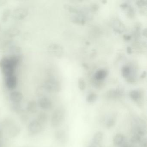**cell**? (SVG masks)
<instances>
[{
	"label": "cell",
	"mask_w": 147,
	"mask_h": 147,
	"mask_svg": "<svg viewBox=\"0 0 147 147\" xmlns=\"http://www.w3.org/2000/svg\"><path fill=\"white\" fill-rule=\"evenodd\" d=\"M20 60L19 56L13 55L9 57H5L0 60V67L5 77L14 74L15 68L19 63Z\"/></svg>",
	"instance_id": "6da1fadb"
},
{
	"label": "cell",
	"mask_w": 147,
	"mask_h": 147,
	"mask_svg": "<svg viewBox=\"0 0 147 147\" xmlns=\"http://www.w3.org/2000/svg\"><path fill=\"white\" fill-rule=\"evenodd\" d=\"M65 117V111L62 108H57L53 111L51 118V125L53 128L60 126Z\"/></svg>",
	"instance_id": "7a4b0ae2"
},
{
	"label": "cell",
	"mask_w": 147,
	"mask_h": 147,
	"mask_svg": "<svg viewBox=\"0 0 147 147\" xmlns=\"http://www.w3.org/2000/svg\"><path fill=\"white\" fill-rule=\"evenodd\" d=\"M43 125L36 119H33L29 123L27 127L28 132L31 135H36L42 132Z\"/></svg>",
	"instance_id": "3957f363"
},
{
	"label": "cell",
	"mask_w": 147,
	"mask_h": 147,
	"mask_svg": "<svg viewBox=\"0 0 147 147\" xmlns=\"http://www.w3.org/2000/svg\"><path fill=\"white\" fill-rule=\"evenodd\" d=\"M37 102L38 107L44 111L51 110L53 107L52 101L46 96L39 98Z\"/></svg>",
	"instance_id": "277c9868"
},
{
	"label": "cell",
	"mask_w": 147,
	"mask_h": 147,
	"mask_svg": "<svg viewBox=\"0 0 147 147\" xmlns=\"http://www.w3.org/2000/svg\"><path fill=\"white\" fill-rule=\"evenodd\" d=\"M43 87L45 90L49 92H58L61 90V87L59 83L53 80L45 82Z\"/></svg>",
	"instance_id": "5b68a950"
},
{
	"label": "cell",
	"mask_w": 147,
	"mask_h": 147,
	"mask_svg": "<svg viewBox=\"0 0 147 147\" xmlns=\"http://www.w3.org/2000/svg\"><path fill=\"white\" fill-rule=\"evenodd\" d=\"M24 98V95L21 92L18 91H12L9 94V99L12 104L21 103Z\"/></svg>",
	"instance_id": "8992f818"
},
{
	"label": "cell",
	"mask_w": 147,
	"mask_h": 147,
	"mask_svg": "<svg viewBox=\"0 0 147 147\" xmlns=\"http://www.w3.org/2000/svg\"><path fill=\"white\" fill-rule=\"evenodd\" d=\"M18 79L15 75L6 77L5 85L7 88L10 90H13L17 87Z\"/></svg>",
	"instance_id": "52a82bcc"
},
{
	"label": "cell",
	"mask_w": 147,
	"mask_h": 147,
	"mask_svg": "<svg viewBox=\"0 0 147 147\" xmlns=\"http://www.w3.org/2000/svg\"><path fill=\"white\" fill-rule=\"evenodd\" d=\"M7 135L11 138H14L18 136L21 132V128L17 124H13L7 129Z\"/></svg>",
	"instance_id": "ba28073f"
},
{
	"label": "cell",
	"mask_w": 147,
	"mask_h": 147,
	"mask_svg": "<svg viewBox=\"0 0 147 147\" xmlns=\"http://www.w3.org/2000/svg\"><path fill=\"white\" fill-rule=\"evenodd\" d=\"M38 105L37 102L35 100H31L27 103L26 107V111L31 114L36 113L38 110Z\"/></svg>",
	"instance_id": "9c48e42d"
},
{
	"label": "cell",
	"mask_w": 147,
	"mask_h": 147,
	"mask_svg": "<svg viewBox=\"0 0 147 147\" xmlns=\"http://www.w3.org/2000/svg\"><path fill=\"white\" fill-rule=\"evenodd\" d=\"M36 119L43 125L48 122L49 120V115L47 113L44 111H41L38 113Z\"/></svg>",
	"instance_id": "30bf717a"
},
{
	"label": "cell",
	"mask_w": 147,
	"mask_h": 147,
	"mask_svg": "<svg viewBox=\"0 0 147 147\" xmlns=\"http://www.w3.org/2000/svg\"><path fill=\"white\" fill-rule=\"evenodd\" d=\"M123 95V92L120 90L116 89L108 91L106 94V96L108 98H120Z\"/></svg>",
	"instance_id": "8fae6325"
},
{
	"label": "cell",
	"mask_w": 147,
	"mask_h": 147,
	"mask_svg": "<svg viewBox=\"0 0 147 147\" xmlns=\"http://www.w3.org/2000/svg\"><path fill=\"white\" fill-rule=\"evenodd\" d=\"M125 136L123 134L118 133L113 138V144L116 146H119L123 142Z\"/></svg>",
	"instance_id": "7c38bea8"
},
{
	"label": "cell",
	"mask_w": 147,
	"mask_h": 147,
	"mask_svg": "<svg viewBox=\"0 0 147 147\" xmlns=\"http://www.w3.org/2000/svg\"><path fill=\"white\" fill-rule=\"evenodd\" d=\"M11 109L13 112L18 114H21L25 112L20 103L12 104L11 107Z\"/></svg>",
	"instance_id": "4fadbf2b"
},
{
	"label": "cell",
	"mask_w": 147,
	"mask_h": 147,
	"mask_svg": "<svg viewBox=\"0 0 147 147\" xmlns=\"http://www.w3.org/2000/svg\"><path fill=\"white\" fill-rule=\"evenodd\" d=\"M103 133L101 131H98L96 132L93 138V144H100L103 140Z\"/></svg>",
	"instance_id": "5bb4252c"
},
{
	"label": "cell",
	"mask_w": 147,
	"mask_h": 147,
	"mask_svg": "<svg viewBox=\"0 0 147 147\" xmlns=\"http://www.w3.org/2000/svg\"><path fill=\"white\" fill-rule=\"evenodd\" d=\"M107 76V72L105 70L100 69L96 72L95 74L94 77L96 80H103Z\"/></svg>",
	"instance_id": "9a60e30c"
},
{
	"label": "cell",
	"mask_w": 147,
	"mask_h": 147,
	"mask_svg": "<svg viewBox=\"0 0 147 147\" xmlns=\"http://www.w3.org/2000/svg\"><path fill=\"white\" fill-rule=\"evenodd\" d=\"M130 97L132 100L134 101H137L141 98V93L138 90H133L131 91L129 94Z\"/></svg>",
	"instance_id": "2e32d148"
},
{
	"label": "cell",
	"mask_w": 147,
	"mask_h": 147,
	"mask_svg": "<svg viewBox=\"0 0 147 147\" xmlns=\"http://www.w3.org/2000/svg\"><path fill=\"white\" fill-rule=\"evenodd\" d=\"M55 136L57 140H61L65 137V132L62 130L56 131L55 132Z\"/></svg>",
	"instance_id": "e0dca14e"
},
{
	"label": "cell",
	"mask_w": 147,
	"mask_h": 147,
	"mask_svg": "<svg viewBox=\"0 0 147 147\" xmlns=\"http://www.w3.org/2000/svg\"><path fill=\"white\" fill-rule=\"evenodd\" d=\"M97 99V94L94 93H92L88 95L86 98V101L89 103H93L96 101Z\"/></svg>",
	"instance_id": "ac0fdd59"
},
{
	"label": "cell",
	"mask_w": 147,
	"mask_h": 147,
	"mask_svg": "<svg viewBox=\"0 0 147 147\" xmlns=\"http://www.w3.org/2000/svg\"><path fill=\"white\" fill-rule=\"evenodd\" d=\"M130 72V68L128 66H125L122 69V75L125 78H128L129 76Z\"/></svg>",
	"instance_id": "d6986e66"
},
{
	"label": "cell",
	"mask_w": 147,
	"mask_h": 147,
	"mask_svg": "<svg viewBox=\"0 0 147 147\" xmlns=\"http://www.w3.org/2000/svg\"><path fill=\"white\" fill-rule=\"evenodd\" d=\"M141 140V136L139 135H136L133 136L131 138V142L132 143L136 144L140 142Z\"/></svg>",
	"instance_id": "ffe728a7"
},
{
	"label": "cell",
	"mask_w": 147,
	"mask_h": 147,
	"mask_svg": "<svg viewBox=\"0 0 147 147\" xmlns=\"http://www.w3.org/2000/svg\"><path fill=\"white\" fill-rule=\"evenodd\" d=\"M78 86L79 88L82 91H83L86 88V84L85 82L82 79H79L78 81Z\"/></svg>",
	"instance_id": "44dd1931"
},
{
	"label": "cell",
	"mask_w": 147,
	"mask_h": 147,
	"mask_svg": "<svg viewBox=\"0 0 147 147\" xmlns=\"http://www.w3.org/2000/svg\"><path fill=\"white\" fill-rule=\"evenodd\" d=\"M115 124V120L113 118L108 119L106 123V126L107 128H110L114 126Z\"/></svg>",
	"instance_id": "7402d4cb"
},
{
	"label": "cell",
	"mask_w": 147,
	"mask_h": 147,
	"mask_svg": "<svg viewBox=\"0 0 147 147\" xmlns=\"http://www.w3.org/2000/svg\"><path fill=\"white\" fill-rule=\"evenodd\" d=\"M10 11H8V10H7V11L4 12V14H3V16H2L3 20H4V21H6V20H7V18H8L9 15H10Z\"/></svg>",
	"instance_id": "603a6c76"
},
{
	"label": "cell",
	"mask_w": 147,
	"mask_h": 147,
	"mask_svg": "<svg viewBox=\"0 0 147 147\" xmlns=\"http://www.w3.org/2000/svg\"><path fill=\"white\" fill-rule=\"evenodd\" d=\"M137 5L139 6H142L146 4V1H138L136 2Z\"/></svg>",
	"instance_id": "cb8c5ba5"
},
{
	"label": "cell",
	"mask_w": 147,
	"mask_h": 147,
	"mask_svg": "<svg viewBox=\"0 0 147 147\" xmlns=\"http://www.w3.org/2000/svg\"><path fill=\"white\" fill-rule=\"evenodd\" d=\"M90 147H102L100 144H92Z\"/></svg>",
	"instance_id": "d4e9b609"
},
{
	"label": "cell",
	"mask_w": 147,
	"mask_h": 147,
	"mask_svg": "<svg viewBox=\"0 0 147 147\" xmlns=\"http://www.w3.org/2000/svg\"><path fill=\"white\" fill-rule=\"evenodd\" d=\"M127 51H128L129 54H131L132 52L131 48H130V47H128V48H127Z\"/></svg>",
	"instance_id": "484cf974"
},
{
	"label": "cell",
	"mask_w": 147,
	"mask_h": 147,
	"mask_svg": "<svg viewBox=\"0 0 147 147\" xmlns=\"http://www.w3.org/2000/svg\"><path fill=\"white\" fill-rule=\"evenodd\" d=\"M146 76V72H144V73H143V74L142 75V77H143V78H144V77H145Z\"/></svg>",
	"instance_id": "4316f807"
},
{
	"label": "cell",
	"mask_w": 147,
	"mask_h": 147,
	"mask_svg": "<svg viewBox=\"0 0 147 147\" xmlns=\"http://www.w3.org/2000/svg\"><path fill=\"white\" fill-rule=\"evenodd\" d=\"M0 147H2V145H1V144L0 143Z\"/></svg>",
	"instance_id": "83f0119b"
}]
</instances>
